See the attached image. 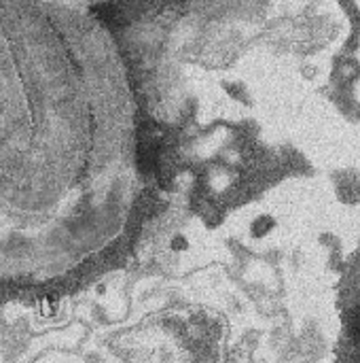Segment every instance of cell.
Segmentation results:
<instances>
[{"instance_id":"1","label":"cell","mask_w":360,"mask_h":363,"mask_svg":"<svg viewBox=\"0 0 360 363\" xmlns=\"http://www.w3.org/2000/svg\"><path fill=\"white\" fill-rule=\"evenodd\" d=\"M110 74L83 0H0V302L66 294L108 242Z\"/></svg>"},{"instance_id":"2","label":"cell","mask_w":360,"mask_h":363,"mask_svg":"<svg viewBox=\"0 0 360 363\" xmlns=\"http://www.w3.org/2000/svg\"><path fill=\"white\" fill-rule=\"evenodd\" d=\"M352 332H354V340L360 342V308L354 313V319H352Z\"/></svg>"}]
</instances>
